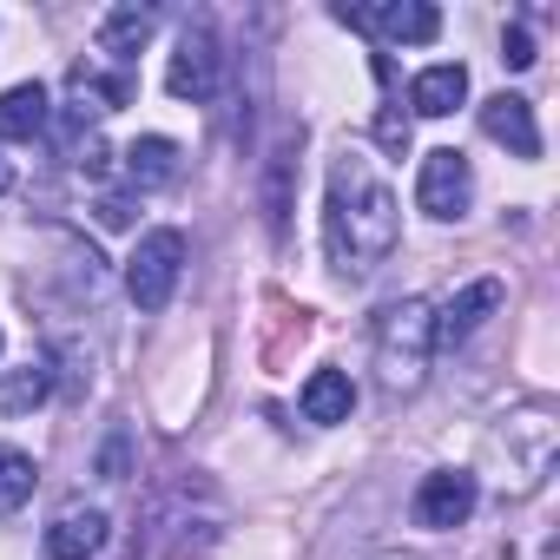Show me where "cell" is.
Instances as JSON below:
<instances>
[{
    "label": "cell",
    "instance_id": "22",
    "mask_svg": "<svg viewBox=\"0 0 560 560\" xmlns=\"http://www.w3.org/2000/svg\"><path fill=\"white\" fill-rule=\"evenodd\" d=\"M100 224H132V205L126 198H100Z\"/></svg>",
    "mask_w": 560,
    "mask_h": 560
},
{
    "label": "cell",
    "instance_id": "15",
    "mask_svg": "<svg viewBox=\"0 0 560 560\" xmlns=\"http://www.w3.org/2000/svg\"><path fill=\"white\" fill-rule=\"evenodd\" d=\"M40 126H47V86L40 80L0 93V139H34Z\"/></svg>",
    "mask_w": 560,
    "mask_h": 560
},
{
    "label": "cell",
    "instance_id": "1",
    "mask_svg": "<svg viewBox=\"0 0 560 560\" xmlns=\"http://www.w3.org/2000/svg\"><path fill=\"white\" fill-rule=\"evenodd\" d=\"M402 237V205L383 185V172L350 145L330 165V198H324V244L343 277H370Z\"/></svg>",
    "mask_w": 560,
    "mask_h": 560
},
{
    "label": "cell",
    "instance_id": "21",
    "mask_svg": "<svg viewBox=\"0 0 560 560\" xmlns=\"http://www.w3.org/2000/svg\"><path fill=\"white\" fill-rule=\"evenodd\" d=\"M501 60H508L514 73H527V67L540 60V54H534V40H527V27H508V34H501Z\"/></svg>",
    "mask_w": 560,
    "mask_h": 560
},
{
    "label": "cell",
    "instance_id": "7",
    "mask_svg": "<svg viewBox=\"0 0 560 560\" xmlns=\"http://www.w3.org/2000/svg\"><path fill=\"white\" fill-rule=\"evenodd\" d=\"M475 514V475H462V468H442V475H429L422 488H416V521L422 527H462Z\"/></svg>",
    "mask_w": 560,
    "mask_h": 560
},
{
    "label": "cell",
    "instance_id": "11",
    "mask_svg": "<svg viewBox=\"0 0 560 560\" xmlns=\"http://www.w3.org/2000/svg\"><path fill=\"white\" fill-rule=\"evenodd\" d=\"M67 93H73V119H100V113H119L126 100H132V73H100V67H73L67 73Z\"/></svg>",
    "mask_w": 560,
    "mask_h": 560
},
{
    "label": "cell",
    "instance_id": "17",
    "mask_svg": "<svg viewBox=\"0 0 560 560\" xmlns=\"http://www.w3.org/2000/svg\"><path fill=\"white\" fill-rule=\"evenodd\" d=\"M34 481H40L34 455L0 448V514H21V508H27V494H34Z\"/></svg>",
    "mask_w": 560,
    "mask_h": 560
},
{
    "label": "cell",
    "instance_id": "6",
    "mask_svg": "<svg viewBox=\"0 0 560 560\" xmlns=\"http://www.w3.org/2000/svg\"><path fill=\"white\" fill-rule=\"evenodd\" d=\"M337 21H350L363 34H383V40H416V47H429L442 34V14L422 8V0H389V8H337Z\"/></svg>",
    "mask_w": 560,
    "mask_h": 560
},
{
    "label": "cell",
    "instance_id": "4",
    "mask_svg": "<svg viewBox=\"0 0 560 560\" xmlns=\"http://www.w3.org/2000/svg\"><path fill=\"white\" fill-rule=\"evenodd\" d=\"M468 198H475V172H468V159L455 152V145H442V152H429L422 159V178H416V205L429 211V218H462L468 211Z\"/></svg>",
    "mask_w": 560,
    "mask_h": 560
},
{
    "label": "cell",
    "instance_id": "9",
    "mask_svg": "<svg viewBox=\"0 0 560 560\" xmlns=\"http://www.w3.org/2000/svg\"><path fill=\"white\" fill-rule=\"evenodd\" d=\"M501 304V284H494V277H481V284H468L462 298H448L442 311H435V343L442 350H455V343H468L475 330H481V317Z\"/></svg>",
    "mask_w": 560,
    "mask_h": 560
},
{
    "label": "cell",
    "instance_id": "13",
    "mask_svg": "<svg viewBox=\"0 0 560 560\" xmlns=\"http://www.w3.org/2000/svg\"><path fill=\"white\" fill-rule=\"evenodd\" d=\"M152 27H159V14L152 8H113L106 14V27H100V54L106 60H119V73L132 67V54L152 40Z\"/></svg>",
    "mask_w": 560,
    "mask_h": 560
},
{
    "label": "cell",
    "instance_id": "16",
    "mask_svg": "<svg viewBox=\"0 0 560 560\" xmlns=\"http://www.w3.org/2000/svg\"><path fill=\"white\" fill-rule=\"evenodd\" d=\"M350 409H357V389H350V376L343 370H317L311 383H304V416L311 422H350Z\"/></svg>",
    "mask_w": 560,
    "mask_h": 560
},
{
    "label": "cell",
    "instance_id": "12",
    "mask_svg": "<svg viewBox=\"0 0 560 560\" xmlns=\"http://www.w3.org/2000/svg\"><path fill=\"white\" fill-rule=\"evenodd\" d=\"M462 100H468V67H462V60H442V67L416 73V86H409V106H416L422 119H448Z\"/></svg>",
    "mask_w": 560,
    "mask_h": 560
},
{
    "label": "cell",
    "instance_id": "20",
    "mask_svg": "<svg viewBox=\"0 0 560 560\" xmlns=\"http://www.w3.org/2000/svg\"><path fill=\"white\" fill-rule=\"evenodd\" d=\"M376 139H383L389 152H409V119H402V106H396V100L376 113Z\"/></svg>",
    "mask_w": 560,
    "mask_h": 560
},
{
    "label": "cell",
    "instance_id": "18",
    "mask_svg": "<svg viewBox=\"0 0 560 560\" xmlns=\"http://www.w3.org/2000/svg\"><path fill=\"white\" fill-rule=\"evenodd\" d=\"M291 145H298V139H284V145H277V152H270V178H264V205H270V231H284V224H291V165H298V159H291Z\"/></svg>",
    "mask_w": 560,
    "mask_h": 560
},
{
    "label": "cell",
    "instance_id": "10",
    "mask_svg": "<svg viewBox=\"0 0 560 560\" xmlns=\"http://www.w3.org/2000/svg\"><path fill=\"white\" fill-rule=\"evenodd\" d=\"M106 514L100 508H60L54 514V527H47V553L54 560H93L100 547H106Z\"/></svg>",
    "mask_w": 560,
    "mask_h": 560
},
{
    "label": "cell",
    "instance_id": "5",
    "mask_svg": "<svg viewBox=\"0 0 560 560\" xmlns=\"http://www.w3.org/2000/svg\"><path fill=\"white\" fill-rule=\"evenodd\" d=\"M218 67H224V54H218V34L198 21V27H185V40H178V54H172V73H165V86H172V100H191V106H205L211 93H218Z\"/></svg>",
    "mask_w": 560,
    "mask_h": 560
},
{
    "label": "cell",
    "instance_id": "3",
    "mask_svg": "<svg viewBox=\"0 0 560 560\" xmlns=\"http://www.w3.org/2000/svg\"><path fill=\"white\" fill-rule=\"evenodd\" d=\"M178 277H185V237L178 231H145L126 257V291L139 311H165L172 291H178Z\"/></svg>",
    "mask_w": 560,
    "mask_h": 560
},
{
    "label": "cell",
    "instance_id": "8",
    "mask_svg": "<svg viewBox=\"0 0 560 560\" xmlns=\"http://www.w3.org/2000/svg\"><path fill=\"white\" fill-rule=\"evenodd\" d=\"M481 132L494 145H508L514 159H540V126H534V106L521 93H494L481 100Z\"/></svg>",
    "mask_w": 560,
    "mask_h": 560
},
{
    "label": "cell",
    "instance_id": "2",
    "mask_svg": "<svg viewBox=\"0 0 560 560\" xmlns=\"http://www.w3.org/2000/svg\"><path fill=\"white\" fill-rule=\"evenodd\" d=\"M429 357H435V311L422 298H402L376 317V376L389 396H409L422 389L429 376Z\"/></svg>",
    "mask_w": 560,
    "mask_h": 560
},
{
    "label": "cell",
    "instance_id": "14",
    "mask_svg": "<svg viewBox=\"0 0 560 560\" xmlns=\"http://www.w3.org/2000/svg\"><path fill=\"white\" fill-rule=\"evenodd\" d=\"M172 178H178V145L172 139L145 132V139L126 145V185L132 191H152V185H172Z\"/></svg>",
    "mask_w": 560,
    "mask_h": 560
},
{
    "label": "cell",
    "instance_id": "23",
    "mask_svg": "<svg viewBox=\"0 0 560 560\" xmlns=\"http://www.w3.org/2000/svg\"><path fill=\"white\" fill-rule=\"evenodd\" d=\"M8 185H14V165H8V159H0V191H8Z\"/></svg>",
    "mask_w": 560,
    "mask_h": 560
},
{
    "label": "cell",
    "instance_id": "19",
    "mask_svg": "<svg viewBox=\"0 0 560 560\" xmlns=\"http://www.w3.org/2000/svg\"><path fill=\"white\" fill-rule=\"evenodd\" d=\"M47 389H54V376H47L40 363H27L21 376H8V383H0V409H8V416H21V409H34Z\"/></svg>",
    "mask_w": 560,
    "mask_h": 560
}]
</instances>
